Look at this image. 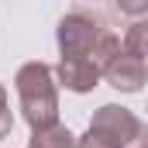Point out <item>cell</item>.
I'll return each mask as SVG.
<instances>
[{"mask_svg": "<svg viewBox=\"0 0 148 148\" xmlns=\"http://www.w3.org/2000/svg\"><path fill=\"white\" fill-rule=\"evenodd\" d=\"M14 90L21 100V117L28 121L31 134L59 124V90L45 62H24L14 76Z\"/></svg>", "mask_w": 148, "mask_h": 148, "instance_id": "cell-1", "label": "cell"}, {"mask_svg": "<svg viewBox=\"0 0 148 148\" xmlns=\"http://www.w3.org/2000/svg\"><path fill=\"white\" fill-rule=\"evenodd\" d=\"M76 148H148V127L131 110L103 103L93 110L86 134L76 138Z\"/></svg>", "mask_w": 148, "mask_h": 148, "instance_id": "cell-2", "label": "cell"}, {"mask_svg": "<svg viewBox=\"0 0 148 148\" xmlns=\"http://www.w3.org/2000/svg\"><path fill=\"white\" fill-rule=\"evenodd\" d=\"M107 28L100 24L97 14L90 10H69L59 28H55V41H59V52L62 59H93V48Z\"/></svg>", "mask_w": 148, "mask_h": 148, "instance_id": "cell-3", "label": "cell"}, {"mask_svg": "<svg viewBox=\"0 0 148 148\" xmlns=\"http://www.w3.org/2000/svg\"><path fill=\"white\" fill-rule=\"evenodd\" d=\"M145 62L141 59H131V55H124V52H117L110 62L103 66V73H100V79H107L114 90H121V93H138L141 86H145Z\"/></svg>", "mask_w": 148, "mask_h": 148, "instance_id": "cell-4", "label": "cell"}, {"mask_svg": "<svg viewBox=\"0 0 148 148\" xmlns=\"http://www.w3.org/2000/svg\"><path fill=\"white\" fill-rule=\"evenodd\" d=\"M52 76L73 93H90L100 86V66L93 59H62Z\"/></svg>", "mask_w": 148, "mask_h": 148, "instance_id": "cell-5", "label": "cell"}, {"mask_svg": "<svg viewBox=\"0 0 148 148\" xmlns=\"http://www.w3.org/2000/svg\"><path fill=\"white\" fill-rule=\"evenodd\" d=\"M28 148H76V134L62 124H52L45 131H35L28 138Z\"/></svg>", "mask_w": 148, "mask_h": 148, "instance_id": "cell-6", "label": "cell"}, {"mask_svg": "<svg viewBox=\"0 0 148 148\" xmlns=\"http://www.w3.org/2000/svg\"><path fill=\"white\" fill-rule=\"evenodd\" d=\"M121 52L145 62V55H148V24L145 21H138V24L127 28V35H124V41H121Z\"/></svg>", "mask_w": 148, "mask_h": 148, "instance_id": "cell-7", "label": "cell"}, {"mask_svg": "<svg viewBox=\"0 0 148 148\" xmlns=\"http://www.w3.org/2000/svg\"><path fill=\"white\" fill-rule=\"evenodd\" d=\"M10 124H14V117H10V107H7V90L0 83V138L10 134Z\"/></svg>", "mask_w": 148, "mask_h": 148, "instance_id": "cell-8", "label": "cell"}]
</instances>
